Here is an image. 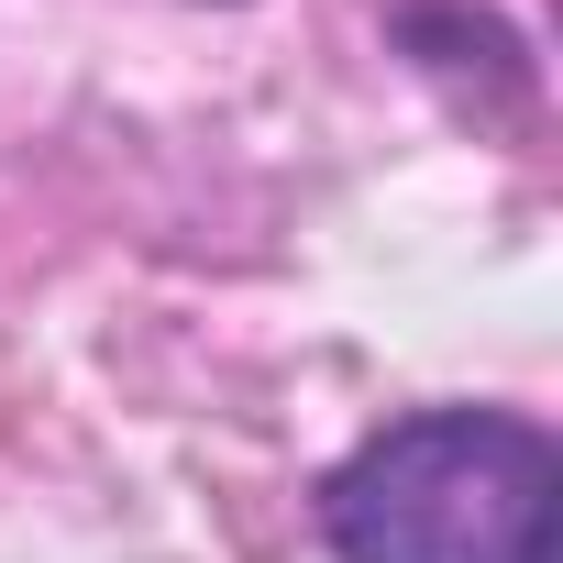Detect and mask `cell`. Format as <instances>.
Returning a JSON list of instances; mask_svg holds the SVG:
<instances>
[{
  "label": "cell",
  "mask_w": 563,
  "mask_h": 563,
  "mask_svg": "<svg viewBox=\"0 0 563 563\" xmlns=\"http://www.w3.org/2000/svg\"><path fill=\"white\" fill-rule=\"evenodd\" d=\"M563 453L508 409H420L387 420L321 497L343 563H552Z\"/></svg>",
  "instance_id": "obj_1"
}]
</instances>
